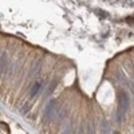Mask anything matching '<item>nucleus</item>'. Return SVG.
I'll return each mask as SVG.
<instances>
[{"label": "nucleus", "instance_id": "obj_1", "mask_svg": "<svg viewBox=\"0 0 134 134\" xmlns=\"http://www.w3.org/2000/svg\"><path fill=\"white\" fill-rule=\"evenodd\" d=\"M129 106H130V99H129L127 94L121 91L119 93V99H118V109L122 111V113L126 114V111L129 110Z\"/></svg>", "mask_w": 134, "mask_h": 134}, {"label": "nucleus", "instance_id": "obj_2", "mask_svg": "<svg viewBox=\"0 0 134 134\" xmlns=\"http://www.w3.org/2000/svg\"><path fill=\"white\" fill-rule=\"evenodd\" d=\"M40 87H42V82H35L34 83V86L31 87V91H30V98L35 97L38 94V91L40 90Z\"/></svg>", "mask_w": 134, "mask_h": 134}, {"label": "nucleus", "instance_id": "obj_3", "mask_svg": "<svg viewBox=\"0 0 134 134\" xmlns=\"http://www.w3.org/2000/svg\"><path fill=\"white\" fill-rule=\"evenodd\" d=\"M124 118H125V113H122V111L118 109V110H117V113H115V121L118 122V124H122Z\"/></svg>", "mask_w": 134, "mask_h": 134}, {"label": "nucleus", "instance_id": "obj_4", "mask_svg": "<svg viewBox=\"0 0 134 134\" xmlns=\"http://www.w3.org/2000/svg\"><path fill=\"white\" fill-rule=\"evenodd\" d=\"M72 131H74V126H72V124H67L66 127L63 129L62 134H72Z\"/></svg>", "mask_w": 134, "mask_h": 134}, {"label": "nucleus", "instance_id": "obj_5", "mask_svg": "<svg viewBox=\"0 0 134 134\" xmlns=\"http://www.w3.org/2000/svg\"><path fill=\"white\" fill-rule=\"evenodd\" d=\"M39 64H40V60H36L35 63H34V66H32V70H31V72H30V75H34L36 71H38V69H39Z\"/></svg>", "mask_w": 134, "mask_h": 134}, {"label": "nucleus", "instance_id": "obj_6", "mask_svg": "<svg viewBox=\"0 0 134 134\" xmlns=\"http://www.w3.org/2000/svg\"><path fill=\"white\" fill-rule=\"evenodd\" d=\"M109 130H110V127H109V124H107L106 121H103V133H105V134H109V133H110Z\"/></svg>", "mask_w": 134, "mask_h": 134}, {"label": "nucleus", "instance_id": "obj_7", "mask_svg": "<svg viewBox=\"0 0 134 134\" xmlns=\"http://www.w3.org/2000/svg\"><path fill=\"white\" fill-rule=\"evenodd\" d=\"M87 134H94V129H93L91 122H88V125H87Z\"/></svg>", "mask_w": 134, "mask_h": 134}]
</instances>
